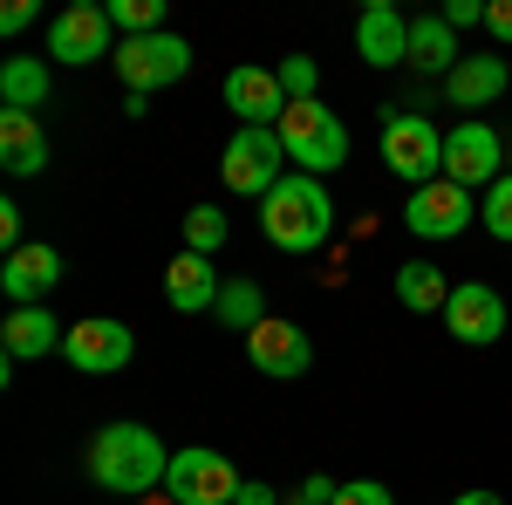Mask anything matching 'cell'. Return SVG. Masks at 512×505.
<instances>
[{
    "label": "cell",
    "instance_id": "1",
    "mask_svg": "<svg viewBox=\"0 0 512 505\" xmlns=\"http://www.w3.org/2000/svg\"><path fill=\"white\" fill-rule=\"evenodd\" d=\"M164 471H171V451L151 424H103L89 444V478L103 492L144 499V492H164Z\"/></svg>",
    "mask_w": 512,
    "mask_h": 505
},
{
    "label": "cell",
    "instance_id": "2",
    "mask_svg": "<svg viewBox=\"0 0 512 505\" xmlns=\"http://www.w3.org/2000/svg\"><path fill=\"white\" fill-rule=\"evenodd\" d=\"M260 226H267V239H274L280 253H315V246H328V233H335V198H328L321 178L287 171L274 192L260 198Z\"/></svg>",
    "mask_w": 512,
    "mask_h": 505
},
{
    "label": "cell",
    "instance_id": "3",
    "mask_svg": "<svg viewBox=\"0 0 512 505\" xmlns=\"http://www.w3.org/2000/svg\"><path fill=\"white\" fill-rule=\"evenodd\" d=\"M280 144H287V164H301L308 178H328L349 164V123L321 103H287V117L274 123Z\"/></svg>",
    "mask_w": 512,
    "mask_h": 505
},
{
    "label": "cell",
    "instance_id": "4",
    "mask_svg": "<svg viewBox=\"0 0 512 505\" xmlns=\"http://www.w3.org/2000/svg\"><path fill=\"white\" fill-rule=\"evenodd\" d=\"M117 76H123V89L130 96H151V89H171V82H185V69H192V41L185 35H130V41H117Z\"/></svg>",
    "mask_w": 512,
    "mask_h": 505
},
{
    "label": "cell",
    "instance_id": "5",
    "mask_svg": "<svg viewBox=\"0 0 512 505\" xmlns=\"http://www.w3.org/2000/svg\"><path fill=\"white\" fill-rule=\"evenodd\" d=\"M383 164H390L410 192L431 185V178H444V130H437L431 117H417V110H396V117L383 123Z\"/></svg>",
    "mask_w": 512,
    "mask_h": 505
},
{
    "label": "cell",
    "instance_id": "6",
    "mask_svg": "<svg viewBox=\"0 0 512 505\" xmlns=\"http://www.w3.org/2000/svg\"><path fill=\"white\" fill-rule=\"evenodd\" d=\"M239 485L246 478L233 471V458L226 451H205V444L171 451V471H164V499L171 505H233Z\"/></svg>",
    "mask_w": 512,
    "mask_h": 505
},
{
    "label": "cell",
    "instance_id": "7",
    "mask_svg": "<svg viewBox=\"0 0 512 505\" xmlns=\"http://www.w3.org/2000/svg\"><path fill=\"white\" fill-rule=\"evenodd\" d=\"M219 178H226V192L267 198L280 178H287V144H280V130H233V144L219 157Z\"/></svg>",
    "mask_w": 512,
    "mask_h": 505
},
{
    "label": "cell",
    "instance_id": "8",
    "mask_svg": "<svg viewBox=\"0 0 512 505\" xmlns=\"http://www.w3.org/2000/svg\"><path fill=\"white\" fill-rule=\"evenodd\" d=\"M96 55H117V21H110V7H96V0H76V7H62L55 21H48V62H96Z\"/></svg>",
    "mask_w": 512,
    "mask_h": 505
},
{
    "label": "cell",
    "instance_id": "9",
    "mask_svg": "<svg viewBox=\"0 0 512 505\" xmlns=\"http://www.w3.org/2000/svg\"><path fill=\"white\" fill-rule=\"evenodd\" d=\"M499 164H506V144H499V130H492V123L465 117L458 130H444V178H451V185H465V192L485 185V192H492V185L506 178Z\"/></svg>",
    "mask_w": 512,
    "mask_h": 505
},
{
    "label": "cell",
    "instance_id": "10",
    "mask_svg": "<svg viewBox=\"0 0 512 505\" xmlns=\"http://www.w3.org/2000/svg\"><path fill=\"white\" fill-rule=\"evenodd\" d=\"M62 355H69V369H82V376H117V369H130L137 342H130V328H123V321L89 314V321H69Z\"/></svg>",
    "mask_w": 512,
    "mask_h": 505
},
{
    "label": "cell",
    "instance_id": "11",
    "mask_svg": "<svg viewBox=\"0 0 512 505\" xmlns=\"http://www.w3.org/2000/svg\"><path fill=\"white\" fill-rule=\"evenodd\" d=\"M478 219V205L465 185H451V178H431V185H417L410 205H403V226L417 239H458L465 226Z\"/></svg>",
    "mask_w": 512,
    "mask_h": 505
},
{
    "label": "cell",
    "instance_id": "12",
    "mask_svg": "<svg viewBox=\"0 0 512 505\" xmlns=\"http://www.w3.org/2000/svg\"><path fill=\"white\" fill-rule=\"evenodd\" d=\"M444 328L465 342V349H492L506 335V294L485 287V280H458L451 287V308H444Z\"/></svg>",
    "mask_w": 512,
    "mask_h": 505
},
{
    "label": "cell",
    "instance_id": "13",
    "mask_svg": "<svg viewBox=\"0 0 512 505\" xmlns=\"http://www.w3.org/2000/svg\"><path fill=\"white\" fill-rule=\"evenodd\" d=\"M246 355H253V369L274 376V383H294V376L315 369V342H308V328H294V321H280V314H267V321L246 335Z\"/></svg>",
    "mask_w": 512,
    "mask_h": 505
},
{
    "label": "cell",
    "instance_id": "14",
    "mask_svg": "<svg viewBox=\"0 0 512 505\" xmlns=\"http://www.w3.org/2000/svg\"><path fill=\"white\" fill-rule=\"evenodd\" d=\"M226 110L239 117V130H274L287 117V89H280V69H233L226 76Z\"/></svg>",
    "mask_w": 512,
    "mask_h": 505
},
{
    "label": "cell",
    "instance_id": "15",
    "mask_svg": "<svg viewBox=\"0 0 512 505\" xmlns=\"http://www.w3.org/2000/svg\"><path fill=\"white\" fill-rule=\"evenodd\" d=\"M62 280V253L55 246H21V253H7V267H0V287H7V301L14 308H48V287Z\"/></svg>",
    "mask_w": 512,
    "mask_h": 505
},
{
    "label": "cell",
    "instance_id": "16",
    "mask_svg": "<svg viewBox=\"0 0 512 505\" xmlns=\"http://www.w3.org/2000/svg\"><path fill=\"white\" fill-rule=\"evenodd\" d=\"M355 48H362L369 69H396V62H410V21L390 0H369V14L355 21Z\"/></svg>",
    "mask_w": 512,
    "mask_h": 505
},
{
    "label": "cell",
    "instance_id": "17",
    "mask_svg": "<svg viewBox=\"0 0 512 505\" xmlns=\"http://www.w3.org/2000/svg\"><path fill=\"white\" fill-rule=\"evenodd\" d=\"M219 294H226V280L212 273L205 253H178L171 267H164V301L178 314H212L219 308Z\"/></svg>",
    "mask_w": 512,
    "mask_h": 505
},
{
    "label": "cell",
    "instance_id": "18",
    "mask_svg": "<svg viewBox=\"0 0 512 505\" xmlns=\"http://www.w3.org/2000/svg\"><path fill=\"white\" fill-rule=\"evenodd\" d=\"M62 342H69V328L48 308H14L7 328H0V355H7V362H41V355H55Z\"/></svg>",
    "mask_w": 512,
    "mask_h": 505
},
{
    "label": "cell",
    "instance_id": "19",
    "mask_svg": "<svg viewBox=\"0 0 512 505\" xmlns=\"http://www.w3.org/2000/svg\"><path fill=\"white\" fill-rule=\"evenodd\" d=\"M506 82H512L506 55H465V62L444 76V96H451L458 110H485V103H499V96H506Z\"/></svg>",
    "mask_w": 512,
    "mask_h": 505
},
{
    "label": "cell",
    "instance_id": "20",
    "mask_svg": "<svg viewBox=\"0 0 512 505\" xmlns=\"http://www.w3.org/2000/svg\"><path fill=\"white\" fill-rule=\"evenodd\" d=\"M0 164H7L14 178L48 171V137H41V117H28V110H0Z\"/></svg>",
    "mask_w": 512,
    "mask_h": 505
},
{
    "label": "cell",
    "instance_id": "21",
    "mask_svg": "<svg viewBox=\"0 0 512 505\" xmlns=\"http://www.w3.org/2000/svg\"><path fill=\"white\" fill-rule=\"evenodd\" d=\"M410 62L424 69V76H451L465 55H458V28L444 21V14H417L410 21Z\"/></svg>",
    "mask_w": 512,
    "mask_h": 505
},
{
    "label": "cell",
    "instance_id": "22",
    "mask_svg": "<svg viewBox=\"0 0 512 505\" xmlns=\"http://www.w3.org/2000/svg\"><path fill=\"white\" fill-rule=\"evenodd\" d=\"M396 301L410 314H444L451 308V280H444V267H431V260H403V267H396Z\"/></svg>",
    "mask_w": 512,
    "mask_h": 505
},
{
    "label": "cell",
    "instance_id": "23",
    "mask_svg": "<svg viewBox=\"0 0 512 505\" xmlns=\"http://www.w3.org/2000/svg\"><path fill=\"white\" fill-rule=\"evenodd\" d=\"M0 103L35 117L41 103H48V62H35V55H7V62H0Z\"/></svg>",
    "mask_w": 512,
    "mask_h": 505
},
{
    "label": "cell",
    "instance_id": "24",
    "mask_svg": "<svg viewBox=\"0 0 512 505\" xmlns=\"http://www.w3.org/2000/svg\"><path fill=\"white\" fill-rule=\"evenodd\" d=\"M219 321H226V328H246V335H253V328H260V321H267V301H260V280H226V294H219Z\"/></svg>",
    "mask_w": 512,
    "mask_h": 505
},
{
    "label": "cell",
    "instance_id": "25",
    "mask_svg": "<svg viewBox=\"0 0 512 505\" xmlns=\"http://www.w3.org/2000/svg\"><path fill=\"white\" fill-rule=\"evenodd\" d=\"M219 246H226V212L219 205H192L185 212V253H205L212 260Z\"/></svg>",
    "mask_w": 512,
    "mask_h": 505
},
{
    "label": "cell",
    "instance_id": "26",
    "mask_svg": "<svg viewBox=\"0 0 512 505\" xmlns=\"http://www.w3.org/2000/svg\"><path fill=\"white\" fill-rule=\"evenodd\" d=\"M110 21L130 35H164V0H110Z\"/></svg>",
    "mask_w": 512,
    "mask_h": 505
},
{
    "label": "cell",
    "instance_id": "27",
    "mask_svg": "<svg viewBox=\"0 0 512 505\" xmlns=\"http://www.w3.org/2000/svg\"><path fill=\"white\" fill-rule=\"evenodd\" d=\"M478 219H485V233H492V239H506V246H512V171L478 198Z\"/></svg>",
    "mask_w": 512,
    "mask_h": 505
},
{
    "label": "cell",
    "instance_id": "28",
    "mask_svg": "<svg viewBox=\"0 0 512 505\" xmlns=\"http://www.w3.org/2000/svg\"><path fill=\"white\" fill-rule=\"evenodd\" d=\"M280 89H287V103H315V89H321L315 55H287L280 62Z\"/></svg>",
    "mask_w": 512,
    "mask_h": 505
},
{
    "label": "cell",
    "instance_id": "29",
    "mask_svg": "<svg viewBox=\"0 0 512 505\" xmlns=\"http://www.w3.org/2000/svg\"><path fill=\"white\" fill-rule=\"evenodd\" d=\"M335 505H396L390 485H376V478H355V485H342L335 492Z\"/></svg>",
    "mask_w": 512,
    "mask_h": 505
},
{
    "label": "cell",
    "instance_id": "30",
    "mask_svg": "<svg viewBox=\"0 0 512 505\" xmlns=\"http://www.w3.org/2000/svg\"><path fill=\"white\" fill-rule=\"evenodd\" d=\"M485 7H492V0H451L444 21H451V28H485Z\"/></svg>",
    "mask_w": 512,
    "mask_h": 505
},
{
    "label": "cell",
    "instance_id": "31",
    "mask_svg": "<svg viewBox=\"0 0 512 505\" xmlns=\"http://www.w3.org/2000/svg\"><path fill=\"white\" fill-rule=\"evenodd\" d=\"M335 492H342V485H335V478H321V471H315V478H308V485H301V492H294L287 505H335Z\"/></svg>",
    "mask_w": 512,
    "mask_h": 505
},
{
    "label": "cell",
    "instance_id": "32",
    "mask_svg": "<svg viewBox=\"0 0 512 505\" xmlns=\"http://www.w3.org/2000/svg\"><path fill=\"white\" fill-rule=\"evenodd\" d=\"M485 35L512 48V0H492V7H485Z\"/></svg>",
    "mask_w": 512,
    "mask_h": 505
},
{
    "label": "cell",
    "instance_id": "33",
    "mask_svg": "<svg viewBox=\"0 0 512 505\" xmlns=\"http://www.w3.org/2000/svg\"><path fill=\"white\" fill-rule=\"evenodd\" d=\"M28 21H35V0H7V7H0V28H7V35H21Z\"/></svg>",
    "mask_w": 512,
    "mask_h": 505
},
{
    "label": "cell",
    "instance_id": "34",
    "mask_svg": "<svg viewBox=\"0 0 512 505\" xmlns=\"http://www.w3.org/2000/svg\"><path fill=\"white\" fill-rule=\"evenodd\" d=\"M0 239H7V253H21V205L14 198L0 205Z\"/></svg>",
    "mask_w": 512,
    "mask_h": 505
},
{
    "label": "cell",
    "instance_id": "35",
    "mask_svg": "<svg viewBox=\"0 0 512 505\" xmlns=\"http://www.w3.org/2000/svg\"><path fill=\"white\" fill-rule=\"evenodd\" d=\"M233 505H280V492H274V485H260V478H246Z\"/></svg>",
    "mask_w": 512,
    "mask_h": 505
},
{
    "label": "cell",
    "instance_id": "36",
    "mask_svg": "<svg viewBox=\"0 0 512 505\" xmlns=\"http://www.w3.org/2000/svg\"><path fill=\"white\" fill-rule=\"evenodd\" d=\"M451 505H506V499H499V492H458Z\"/></svg>",
    "mask_w": 512,
    "mask_h": 505
}]
</instances>
